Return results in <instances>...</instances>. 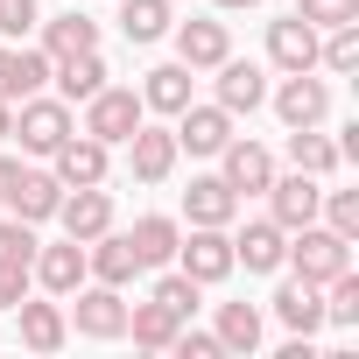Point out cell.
<instances>
[{"label":"cell","instance_id":"2e32d148","mask_svg":"<svg viewBox=\"0 0 359 359\" xmlns=\"http://www.w3.org/2000/svg\"><path fill=\"white\" fill-rule=\"evenodd\" d=\"M50 296H71L78 282H92V268H85V240H57V247H36V268H29Z\"/></svg>","mask_w":359,"mask_h":359},{"label":"cell","instance_id":"4316f807","mask_svg":"<svg viewBox=\"0 0 359 359\" xmlns=\"http://www.w3.org/2000/svg\"><path fill=\"white\" fill-rule=\"evenodd\" d=\"M134 254H141V268H169L176 261V240H184V226L176 219H162V212H148V219H134Z\"/></svg>","mask_w":359,"mask_h":359},{"label":"cell","instance_id":"83f0119b","mask_svg":"<svg viewBox=\"0 0 359 359\" xmlns=\"http://www.w3.org/2000/svg\"><path fill=\"white\" fill-rule=\"evenodd\" d=\"M176 331H184V317H176V310H162L155 296L127 310V338H134V345H148V352H169V345H176Z\"/></svg>","mask_w":359,"mask_h":359},{"label":"cell","instance_id":"74e56055","mask_svg":"<svg viewBox=\"0 0 359 359\" xmlns=\"http://www.w3.org/2000/svg\"><path fill=\"white\" fill-rule=\"evenodd\" d=\"M29 282H36V275H29L22 261H0V310H15V303L29 296Z\"/></svg>","mask_w":359,"mask_h":359},{"label":"cell","instance_id":"8992f818","mask_svg":"<svg viewBox=\"0 0 359 359\" xmlns=\"http://www.w3.org/2000/svg\"><path fill=\"white\" fill-rule=\"evenodd\" d=\"M261 198H268V219H275L282 233H296V226H310V219H317V205H324V176L289 169V176H275Z\"/></svg>","mask_w":359,"mask_h":359},{"label":"cell","instance_id":"52a82bcc","mask_svg":"<svg viewBox=\"0 0 359 359\" xmlns=\"http://www.w3.org/2000/svg\"><path fill=\"white\" fill-rule=\"evenodd\" d=\"M106 169H113V148H106V141H92L85 127L50 155V176H57L64 191H78V184H106Z\"/></svg>","mask_w":359,"mask_h":359},{"label":"cell","instance_id":"8fae6325","mask_svg":"<svg viewBox=\"0 0 359 359\" xmlns=\"http://www.w3.org/2000/svg\"><path fill=\"white\" fill-rule=\"evenodd\" d=\"M169 134H176V148H191V155H219V148L233 141V113H226L219 99H212V106H198V99H191L184 113H176V127H169Z\"/></svg>","mask_w":359,"mask_h":359},{"label":"cell","instance_id":"4dcf8cb0","mask_svg":"<svg viewBox=\"0 0 359 359\" xmlns=\"http://www.w3.org/2000/svg\"><path fill=\"white\" fill-rule=\"evenodd\" d=\"M289 169H303V176H331V169H338V141H324L317 127H289Z\"/></svg>","mask_w":359,"mask_h":359},{"label":"cell","instance_id":"60d3db41","mask_svg":"<svg viewBox=\"0 0 359 359\" xmlns=\"http://www.w3.org/2000/svg\"><path fill=\"white\" fill-rule=\"evenodd\" d=\"M8 134H15V106H8V99H0V141H8Z\"/></svg>","mask_w":359,"mask_h":359},{"label":"cell","instance_id":"d4e9b609","mask_svg":"<svg viewBox=\"0 0 359 359\" xmlns=\"http://www.w3.org/2000/svg\"><path fill=\"white\" fill-rule=\"evenodd\" d=\"M57 198H64V184H57L50 169H22V184H15L8 212H15V219H29V226H43V219H57Z\"/></svg>","mask_w":359,"mask_h":359},{"label":"cell","instance_id":"f546056e","mask_svg":"<svg viewBox=\"0 0 359 359\" xmlns=\"http://www.w3.org/2000/svg\"><path fill=\"white\" fill-rule=\"evenodd\" d=\"M169 0H120V36L127 43H162L169 36Z\"/></svg>","mask_w":359,"mask_h":359},{"label":"cell","instance_id":"f1b7e54d","mask_svg":"<svg viewBox=\"0 0 359 359\" xmlns=\"http://www.w3.org/2000/svg\"><path fill=\"white\" fill-rule=\"evenodd\" d=\"M212 338H219V352H254V345H261V310H254V303H219Z\"/></svg>","mask_w":359,"mask_h":359},{"label":"cell","instance_id":"30bf717a","mask_svg":"<svg viewBox=\"0 0 359 359\" xmlns=\"http://www.w3.org/2000/svg\"><path fill=\"white\" fill-rule=\"evenodd\" d=\"M50 85V50H29V43H0V99L22 106Z\"/></svg>","mask_w":359,"mask_h":359},{"label":"cell","instance_id":"f35d334b","mask_svg":"<svg viewBox=\"0 0 359 359\" xmlns=\"http://www.w3.org/2000/svg\"><path fill=\"white\" fill-rule=\"evenodd\" d=\"M169 352H184V359H219V338H212V331H176Z\"/></svg>","mask_w":359,"mask_h":359},{"label":"cell","instance_id":"ac0fdd59","mask_svg":"<svg viewBox=\"0 0 359 359\" xmlns=\"http://www.w3.org/2000/svg\"><path fill=\"white\" fill-rule=\"evenodd\" d=\"M184 219H191V226H233V219H240V191L226 184V176H191Z\"/></svg>","mask_w":359,"mask_h":359},{"label":"cell","instance_id":"1f68e13d","mask_svg":"<svg viewBox=\"0 0 359 359\" xmlns=\"http://www.w3.org/2000/svg\"><path fill=\"white\" fill-rule=\"evenodd\" d=\"M324 324H338V331L359 324V275H352V268L324 282Z\"/></svg>","mask_w":359,"mask_h":359},{"label":"cell","instance_id":"ffe728a7","mask_svg":"<svg viewBox=\"0 0 359 359\" xmlns=\"http://www.w3.org/2000/svg\"><path fill=\"white\" fill-rule=\"evenodd\" d=\"M15 331H22V345H29V352H57V345L71 338L64 296H57V303H29V296H22V303H15Z\"/></svg>","mask_w":359,"mask_h":359},{"label":"cell","instance_id":"6da1fadb","mask_svg":"<svg viewBox=\"0 0 359 359\" xmlns=\"http://www.w3.org/2000/svg\"><path fill=\"white\" fill-rule=\"evenodd\" d=\"M282 268H289V275H303V282H317V289H324V282H331V275H345V268H352V240H345V233H331V226H317V219H310V226H296V233H289V254H282Z\"/></svg>","mask_w":359,"mask_h":359},{"label":"cell","instance_id":"484cf974","mask_svg":"<svg viewBox=\"0 0 359 359\" xmlns=\"http://www.w3.org/2000/svg\"><path fill=\"white\" fill-rule=\"evenodd\" d=\"M36 29H43V43H36V50H50V64H57V57H78V50H99V22H92V15H78V8H71V15H57V22H36Z\"/></svg>","mask_w":359,"mask_h":359},{"label":"cell","instance_id":"603a6c76","mask_svg":"<svg viewBox=\"0 0 359 359\" xmlns=\"http://www.w3.org/2000/svg\"><path fill=\"white\" fill-rule=\"evenodd\" d=\"M219 106L240 120V113H254V106H268V78H261V64H240V57H226L219 64Z\"/></svg>","mask_w":359,"mask_h":359},{"label":"cell","instance_id":"277c9868","mask_svg":"<svg viewBox=\"0 0 359 359\" xmlns=\"http://www.w3.org/2000/svg\"><path fill=\"white\" fill-rule=\"evenodd\" d=\"M176 268H184L198 289L226 282V275H233V233H226V226H191L184 240H176Z\"/></svg>","mask_w":359,"mask_h":359},{"label":"cell","instance_id":"5bb4252c","mask_svg":"<svg viewBox=\"0 0 359 359\" xmlns=\"http://www.w3.org/2000/svg\"><path fill=\"white\" fill-rule=\"evenodd\" d=\"M219 162H226L219 176H226L240 198H254V191H268V184H275V155H268L261 141H240V134H233V141L219 148Z\"/></svg>","mask_w":359,"mask_h":359},{"label":"cell","instance_id":"836d02e7","mask_svg":"<svg viewBox=\"0 0 359 359\" xmlns=\"http://www.w3.org/2000/svg\"><path fill=\"white\" fill-rule=\"evenodd\" d=\"M317 219H324L331 233H345V240H359V191H324V205H317Z\"/></svg>","mask_w":359,"mask_h":359},{"label":"cell","instance_id":"d6986e66","mask_svg":"<svg viewBox=\"0 0 359 359\" xmlns=\"http://www.w3.org/2000/svg\"><path fill=\"white\" fill-rule=\"evenodd\" d=\"M85 268H92V282L127 289V282L141 275V254H134V240H127V233H99V240H85Z\"/></svg>","mask_w":359,"mask_h":359},{"label":"cell","instance_id":"7a4b0ae2","mask_svg":"<svg viewBox=\"0 0 359 359\" xmlns=\"http://www.w3.org/2000/svg\"><path fill=\"white\" fill-rule=\"evenodd\" d=\"M71 134H78L71 106H64V99H43V92H36V99H22V106H15V134H8V141H22L29 155H57V148H64Z\"/></svg>","mask_w":359,"mask_h":359},{"label":"cell","instance_id":"cb8c5ba5","mask_svg":"<svg viewBox=\"0 0 359 359\" xmlns=\"http://www.w3.org/2000/svg\"><path fill=\"white\" fill-rule=\"evenodd\" d=\"M191 78H198L191 64H155V71H148V85H141V106H148V113H169V120H176V113L191 106Z\"/></svg>","mask_w":359,"mask_h":359},{"label":"cell","instance_id":"d590c367","mask_svg":"<svg viewBox=\"0 0 359 359\" xmlns=\"http://www.w3.org/2000/svg\"><path fill=\"white\" fill-rule=\"evenodd\" d=\"M155 303H162V310H176V317H191V310H198V282L176 268V275H162V282H155Z\"/></svg>","mask_w":359,"mask_h":359},{"label":"cell","instance_id":"7c38bea8","mask_svg":"<svg viewBox=\"0 0 359 359\" xmlns=\"http://www.w3.org/2000/svg\"><path fill=\"white\" fill-rule=\"evenodd\" d=\"M120 148H127V169L141 176V184H169L176 155H184V148H176V134H169V127H148V120H141V127H134V134H127Z\"/></svg>","mask_w":359,"mask_h":359},{"label":"cell","instance_id":"44dd1931","mask_svg":"<svg viewBox=\"0 0 359 359\" xmlns=\"http://www.w3.org/2000/svg\"><path fill=\"white\" fill-rule=\"evenodd\" d=\"M50 78H57V99H64V106H85L113 71H106V57H99V50H78V57H57V64H50Z\"/></svg>","mask_w":359,"mask_h":359},{"label":"cell","instance_id":"8d00e7d4","mask_svg":"<svg viewBox=\"0 0 359 359\" xmlns=\"http://www.w3.org/2000/svg\"><path fill=\"white\" fill-rule=\"evenodd\" d=\"M36 22H43V15H36V0H0V43H22Z\"/></svg>","mask_w":359,"mask_h":359},{"label":"cell","instance_id":"9c48e42d","mask_svg":"<svg viewBox=\"0 0 359 359\" xmlns=\"http://www.w3.org/2000/svg\"><path fill=\"white\" fill-rule=\"evenodd\" d=\"M57 226H64V240H99V233H113V198L99 184H78L57 198Z\"/></svg>","mask_w":359,"mask_h":359},{"label":"cell","instance_id":"3957f363","mask_svg":"<svg viewBox=\"0 0 359 359\" xmlns=\"http://www.w3.org/2000/svg\"><path fill=\"white\" fill-rule=\"evenodd\" d=\"M141 120H148V106H141V92H127V85H99V92L85 99V134L106 141V148H120Z\"/></svg>","mask_w":359,"mask_h":359},{"label":"cell","instance_id":"9a60e30c","mask_svg":"<svg viewBox=\"0 0 359 359\" xmlns=\"http://www.w3.org/2000/svg\"><path fill=\"white\" fill-rule=\"evenodd\" d=\"M268 64H275V71H317V29H310L303 15L268 22Z\"/></svg>","mask_w":359,"mask_h":359},{"label":"cell","instance_id":"e0dca14e","mask_svg":"<svg viewBox=\"0 0 359 359\" xmlns=\"http://www.w3.org/2000/svg\"><path fill=\"white\" fill-rule=\"evenodd\" d=\"M226 57H233L226 22H176V64H191V71H219Z\"/></svg>","mask_w":359,"mask_h":359},{"label":"cell","instance_id":"4fadbf2b","mask_svg":"<svg viewBox=\"0 0 359 359\" xmlns=\"http://www.w3.org/2000/svg\"><path fill=\"white\" fill-rule=\"evenodd\" d=\"M282 254H289V233H282L275 219H247V226L233 233V268H247V275H275Z\"/></svg>","mask_w":359,"mask_h":359},{"label":"cell","instance_id":"5b68a950","mask_svg":"<svg viewBox=\"0 0 359 359\" xmlns=\"http://www.w3.org/2000/svg\"><path fill=\"white\" fill-rule=\"evenodd\" d=\"M64 303H71V317H78L85 338H127V303H120L113 282H78Z\"/></svg>","mask_w":359,"mask_h":359},{"label":"cell","instance_id":"e575fe53","mask_svg":"<svg viewBox=\"0 0 359 359\" xmlns=\"http://www.w3.org/2000/svg\"><path fill=\"white\" fill-rule=\"evenodd\" d=\"M296 15H303V22L324 36V29H345V22H359V0H303Z\"/></svg>","mask_w":359,"mask_h":359},{"label":"cell","instance_id":"b9f144b4","mask_svg":"<svg viewBox=\"0 0 359 359\" xmlns=\"http://www.w3.org/2000/svg\"><path fill=\"white\" fill-rule=\"evenodd\" d=\"M212 8H219V15H240V8H254V0H212Z\"/></svg>","mask_w":359,"mask_h":359},{"label":"cell","instance_id":"ba28073f","mask_svg":"<svg viewBox=\"0 0 359 359\" xmlns=\"http://www.w3.org/2000/svg\"><path fill=\"white\" fill-rule=\"evenodd\" d=\"M275 113H282V127H317V120L331 113V85H324L317 71H282Z\"/></svg>","mask_w":359,"mask_h":359},{"label":"cell","instance_id":"d6a6232c","mask_svg":"<svg viewBox=\"0 0 359 359\" xmlns=\"http://www.w3.org/2000/svg\"><path fill=\"white\" fill-rule=\"evenodd\" d=\"M36 247H43V240H36V226H29V219H15V212L0 219V261H22V268H36Z\"/></svg>","mask_w":359,"mask_h":359},{"label":"cell","instance_id":"7402d4cb","mask_svg":"<svg viewBox=\"0 0 359 359\" xmlns=\"http://www.w3.org/2000/svg\"><path fill=\"white\" fill-rule=\"evenodd\" d=\"M275 317H282L296 338L324 331V289H317V282H303V275H289V282L275 289Z\"/></svg>","mask_w":359,"mask_h":359},{"label":"cell","instance_id":"ab89813d","mask_svg":"<svg viewBox=\"0 0 359 359\" xmlns=\"http://www.w3.org/2000/svg\"><path fill=\"white\" fill-rule=\"evenodd\" d=\"M22 169H29V162H15V155H0V205L15 198V184H22Z\"/></svg>","mask_w":359,"mask_h":359}]
</instances>
